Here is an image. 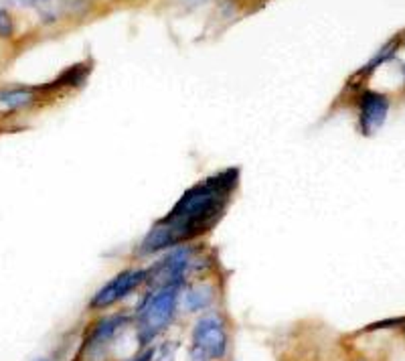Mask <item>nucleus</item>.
Returning <instances> with one entry per match:
<instances>
[{"label": "nucleus", "instance_id": "11", "mask_svg": "<svg viewBox=\"0 0 405 361\" xmlns=\"http://www.w3.org/2000/svg\"><path fill=\"white\" fill-rule=\"evenodd\" d=\"M404 333H405V321H404Z\"/></svg>", "mask_w": 405, "mask_h": 361}, {"label": "nucleus", "instance_id": "4", "mask_svg": "<svg viewBox=\"0 0 405 361\" xmlns=\"http://www.w3.org/2000/svg\"><path fill=\"white\" fill-rule=\"evenodd\" d=\"M146 280H148V270H144V268L120 272L93 295V298L90 300V307L92 309H107V307L116 305L122 298L128 297L130 293H134Z\"/></svg>", "mask_w": 405, "mask_h": 361}, {"label": "nucleus", "instance_id": "8", "mask_svg": "<svg viewBox=\"0 0 405 361\" xmlns=\"http://www.w3.org/2000/svg\"><path fill=\"white\" fill-rule=\"evenodd\" d=\"M213 298H215L213 286H209V284H195V286L186 288V293H184V309L191 310V312L209 309Z\"/></svg>", "mask_w": 405, "mask_h": 361}, {"label": "nucleus", "instance_id": "1", "mask_svg": "<svg viewBox=\"0 0 405 361\" xmlns=\"http://www.w3.org/2000/svg\"><path fill=\"white\" fill-rule=\"evenodd\" d=\"M236 183L233 173H223L189 189L169 215L158 223L167 232L170 245L181 244L213 225V221L221 215Z\"/></svg>", "mask_w": 405, "mask_h": 361}, {"label": "nucleus", "instance_id": "2", "mask_svg": "<svg viewBox=\"0 0 405 361\" xmlns=\"http://www.w3.org/2000/svg\"><path fill=\"white\" fill-rule=\"evenodd\" d=\"M179 288L181 286H160L144 300L140 315H138L140 341L148 343L169 327L179 302Z\"/></svg>", "mask_w": 405, "mask_h": 361}, {"label": "nucleus", "instance_id": "10", "mask_svg": "<svg viewBox=\"0 0 405 361\" xmlns=\"http://www.w3.org/2000/svg\"><path fill=\"white\" fill-rule=\"evenodd\" d=\"M13 35V19L6 11L0 9V37H11Z\"/></svg>", "mask_w": 405, "mask_h": 361}, {"label": "nucleus", "instance_id": "9", "mask_svg": "<svg viewBox=\"0 0 405 361\" xmlns=\"http://www.w3.org/2000/svg\"><path fill=\"white\" fill-rule=\"evenodd\" d=\"M33 100V90H6L0 91V108L14 110V108H23Z\"/></svg>", "mask_w": 405, "mask_h": 361}, {"label": "nucleus", "instance_id": "5", "mask_svg": "<svg viewBox=\"0 0 405 361\" xmlns=\"http://www.w3.org/2000/svg\"><path fill=\"white\" fill-rule=\"evenodd\" d=\"M191 250L189 248H177L172 250L164 260H160L154 268L158 288L160 286H181L191 266Z\"/></svg>", "mask_w": 405, "mask_h": 361}, {"label": "nucleus", "instance_id": "7", "mask_svg": "<svg viewBox=\"0 0 405 361\" xmlns=\"http://www.w3.org/2000/svg\"><path fill=\"white\" fill-rule=\"evenodd\" d=\"M128 322H130V319H128V317H124V315L105 317V319H102L100 322H95V325H93L92 333H90L88 339H85V347L95 349V347H102V345H105V343H110L120 329H124Z\"/></svg>", "mask_w": 405, "mask_h": 361}, {"label": "nucleus", "instance_id": "3", "mask_svg": "<svg viewBox=\"0 0 405 361\" xmlns=\"http://www.w3.org/2000/svg\"><path fill=\"white\" fill-rule=\"evenodd\" d=\"M227 331L225 322L217 315H207L199 319L193 331V347L191 355L195 361L223 360L227 353Z\"/></svg>", "mask_w": 405, "mask_h": 361}, {"label": "nucleus", "instance_id": "12", "mask_svg": "<svg viewBox=\"0 0 405 361\" xmlns=\"http://www.w3.org/2000/svg\"><path fill=\"white\" fill-rule=\"evenodd\" d=\"M37 361H49V360H37Z\"/></svg>", "mask_w": 405, "mask_h": 361}, {"label": "nucleus", "instance_id": "6", "mask_svg": "<svg viewBox=\"0 0 405 361\" xmlns=\"http://www.w3.org/2000/svg\"><path fill=\"white\" fill-rule=\"evenodd\" d=\"M389 114V102L385 96L367 91L361 98V126L365 134H375L385 124Z\"/></svg>", "mask_w": 405, "mask_h": 361}]
</instances>
